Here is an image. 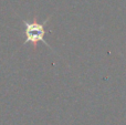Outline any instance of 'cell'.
<instances>
[{
	"mask_svg": "<svg viewBox=\"0 0 126 125\" xmlns=\"http://www.w3.org/2000/svg\"><path fill=\"white\" fill-rule=\"evenodd\" d=\"M48 22L44 21L43 23H37V22H28V21H23L24 23V34H26V41L24 43H33L37 44L38 42L42 41L48 46L46 41H44V34H46V30H44V26ZM49 47V46H48Z\"/></svg>",
	"mask_w": 126,
	"mask_h": 125,
	"instance_id": "cell-1",
	"label": "cell"
}]
</instances>
